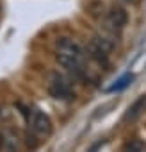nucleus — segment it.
I'll list each match as a JSON object with an SVG mask.
<instances>
[{"instance_id": "nucleus-1", "label": "nucleus", "mask_w": 146, "mask_h": 152, "mask_svg": "<svg viewBox=\"0 0 146 152\" xmlns=\"http://www.w3.org/2000/svg\"><path fill=\"white\" fill-rule=\"evenodd\" d=\"M48 93L52 99L61 102H73L77 99L71 79H68L64 73H59V72H52L48 75Z\"/></svg>"}, {"instance_id": "nucleus-2", "label": "nucleus", "mask_w": 146, "mask_h": 152, "mask_svg": "<svg viewBox=\"0 0 146 152\" xmlns=\"http://www.w3.org/2000/svg\"><path fill=\"white\" fill-rule=\"evenodd\" d=\"M126 25H128V13L123 6L114 4L107 7L105 16H103V29L116 34V32H121Z\"/></svg>"}, {"instance_id": "nucleus-3", "label": "nucleus", "mask_w": 146, "mask_h": 152, "mask_svg": "<svg viewBox=\"0 0 146 152\" xmlns=\"http://www.w3.org/2000/svg\"><path fill=\"white\" fill-rule=\"evenodd\" d=\"M29 129L38 138H48L53 131V125H52V120L46 113H43L39 109H34L29 116Z\"/></svg>"}, {"instance_id": "nucleus-4", "label": "nucleus", "mask_w": 146, "mask_h": 152, "mask_svg": "<svg viewBox=\"0 0 146 152\" xmlns=\"http://www.w3.org/2000/svg\"><path fill=\"white\" fill-rule=\"evenodd\" d=\"M55 52L59 54H64V56H69V57H75V59H80V61H86L87 59V54H86V48L75 41L69 36H61L55 39Z\"/></svg>"}, {"instance_id": "nucleus-5", "label": "nucleus", "mask_w": 146, "mask_h": 152, "mask_svg": "<svg viewBox=\"0 0 146 152\" xmlns=\"http://www.w3.org/2000/svg\"><path fill=\"white\" fill-rule=\"evenodd\" d=\"M86 54H87V57H89L91 61H95L98 66H102V68H109V64H111V61H109V54H107L103 48H100L93 39L87 41V45H86Z\"/></svg>"}, {"instance_id": "nucleus-6", "label": "nucleus", "mask_w": 146, "mask_h": 152, "mask_svg": "<svg viewBox=\"0 0 146 152\" xmlns=\"http://www.w3.org/2000/svg\"><path fill=\"white\" fill-rule=\"evenodd\" d=\"M146 109V95H142V97H139L128 109H126V113H125V116H123V120L125 122H134V120H137L141 115H142V111Z\"/></svg>"}, {"instance_id": "nucleus-7", "label": "nucleus", "mask_w": 146, "mask_h": 152, "mask_svg": "<svg viewBox=\"0 0 146 152\" xmlns=\"http://www.w3.org/2000/svg\"><path fill=\"white\" fill-rule=\"evenodd\" d=\"M107 11V6L102 0H89L86 6V15H89L91 18H103Z\"/></svg>"}, {"instance_id": "nucleus-8", "label": "nucleus", "mask_w": 146, "mask_h": 152, "mask_svg": "<svg viewBox=\"0 0 146 152\" xmlns=\"http://www.w3.org/2000/svg\"><path fill=\"white\" fill-rule=\"evenodd\" d=\"M123 152H146V143L142 140H139V138L128 140L123 145Z\"/></svg>"}, {"instance_id": "nucleus-9", "label": "nucleus", "mask_w": 146, "mask_h": 152, "mask_svg": "<svg viewBox=\"0 0 146 152\" xmlns=\"http://www.w3.org/2000/svg\"><path fill=\"white\" fill-rule=\"evenodd\" d=\"M128 81H132V77H123V79L119 81V84H114V86L111 88V91H116V90H121V88H125V86L128 84Z\"/></svg>"}, {"instance_id": "nucleus-10", "label": "nucleus", "mask_w": 146, "mask_h": 152, "mask_svg": "<svg viewBox=\"0 0 146 152\" xmlns=\"http://www.w3.org/2000/svg\"><path fill=\"white\" fill-rule=\"evenodd\" d=\"M2 145H4V136L0 134V148H2Z\"/></svg>"}, {"instance_id": "nucleus-11", "label": "nucleus", "mask_w": 146, "mask_h": 152, "mask_svg": "<svg viewBox=\"0 0 146 152\" xmlns=\"http://www.w3.org/2000/svg\"><path fill=\"white\" fill-rule=\"evenodd\" d=\"M123 2H130V0H123Z\"/></svg>"}]
</instances>
